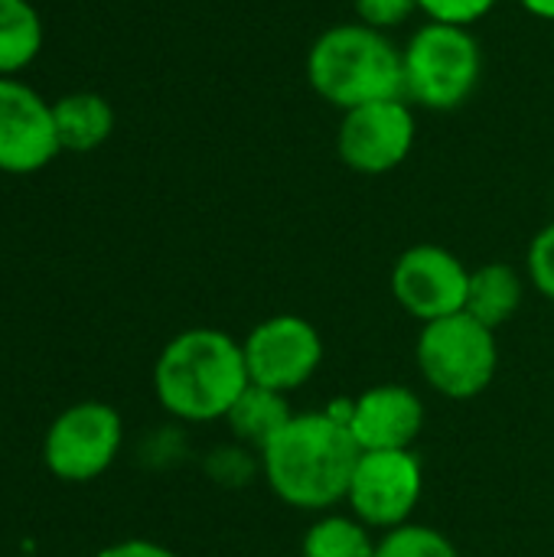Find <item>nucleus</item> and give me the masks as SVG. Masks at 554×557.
<instances>
[{"instance_id":"3","label":"nucleus","mask_w":554,"mask_h":557,"mask_svg":"<svg viewBox=\"0 0 554 557\" xmlns=\"http://www.w3.org/2000/svg\"><path fill=\"white\" fill-rule=\"evenodd\" d=\"M310 88L340 111L369 101L405 98L402 49L389 33L366 23H336L323 29L307 52Z\"/></svg>"},{"instance_id":"7","label":"nucleus","mask_w":554,"mask_h":557,"mask_svg":"<svg viewBox=\"0 0 554 557\" xmlns=\"http://www.w3.org/2000/svg\"><path fill=\"white\" fill-rule=\"evenodd\" d=\"M242 352L251 385L291 395L317 375L323 362V336L310 320L278 313L251 326L242 339Z\"/></svg>"},{"instance_id":"8","label":"nucleus","mask_w":554,"mask_h":557,"mask_svg":"<svg viewBox=\"0 0 554 557\" xmlns=\"http://www.w3.org/2000/svg\"><path fill=\"white\" fill-rule=\"evenodd\" d=\"M121 414L104 401H82L62 411L42 444L46 467L65 483L101 476L121 450Z\"/></svg>"},{"instance_id":"18","label":"nucleus","mask_w":554,"mask_h":557,"mask_svg":"<svg viewBox=\"0 0 554 557\" xmlns=\"http://www.w3.org/2000/svg\"><path fill=\"white\" fill-rule=\"evenodd\" d=\"M376 557H460V552L444 532L408 522L379 539Z\"/></svg>"},{"instance_id":"4","label":"nucleus","mask_w":554,"mask_h":557,"mask_svg":"<svg viewBox=\"0 0 554 557\" xmlns=\"http://www.w3.org/2000/svg\"><path fill=\"white\" fill-rule=\"evenodd\" d=\"M405 98L428 111L467 104L483 75V52L467 26L428 20L402 49Z\"/></svg>"},{"instance_id":"17","label":"nucleus","mask_w":554,"mask_h":557,"mask_svg":"<svg viewBox=\"0 0 554 557\" xmlns=\"http://www.w3.org/2000/svg\"><path fill=\"white\" fill-rule=\"evenodd\" d=\"M379 542L356 516L323 512L304 535L300 557H376Z\"/></svg>"},{"instance_id":"9","label":"nucleus","mask_w":554,"mask_h":557,"mask_svg":"<svg viewBox=\"0 0 554 557\" xmlns=\"http://www.w3.org/2000/svg\"><path fill=\"white\" fill-rule=\"evenodd\" d=\"M415 137H418V121L408 98L369 101L353 111H343L336 153L353 173L382 176L408 160Z\"/></svg>"},{"instance_id":"19","label":"nucleus","mask_w":554,"mask_h":557,"mask_svg":"<svg viewBox=\"0 0 554 557\" xmlns=\"http://www.w3.org/2000/svg\"><path fill=\"white\" fill-rule=\"evenodd\" d=\"M526 274H529V284L554 304V222L532 238L529 255H526Z\"/></svg>"},{"instance_id":"13","label":"nucleus","mask_w":554,"mask_h":557,"mask_svg":"<svg viewBox=\"0 0 554 557\" xmlns=\"http://www.w3.org/2000/svg\"><path fill=\"white\" fill-rule=\"evenodd\" d=\"M522 300H526V281L519 268L506 261H490L470 271L464 313H470L477 323L496 333L506 323H513V317L522 310Z\"/></svg>"},{"instance_id":"23","label":"nucleus","mask_w":554,"mask_h":557,"mask_svg":"<svg viewBox=\"0 0 554 557\" xmlns=\"http://www.w3.org/2000/svg\"><path fill=\"white\" fill-rule=\"evenodd\" d=\"M519 7H522L526 13L539 16V20L554 23V0H519Z\"/></svg>"},{"instance_id":"20","label":"nucleus","mask_w":554,"mask_h":557,"mask_svg":"<svg viewBox=\"0 0 554 557\" xmlns=\"http://www.w3.org/2000/svg\"><path fill=\"white\" fill-rule=\"evenodd\" d=\"M500 0H418L421 13L434 23H451V26H473L483 20Z\"/></svg>"},{"instance_id":"5","label":"nucleus","mask_w":554,"mask_h":557,"mask_svg":"<svg viewBox=\"0 0 554 557\" xmlns=\"http://www.w3.org/2000/svg\"><path fill=\"white\" fill-rule=\"evenodd\" d=\"M415 359L438 395L451 401H473L496 379L500 346L490 326L477 323L470 313H454L421 326Z\"/></svg>"},{"instance_id":"16","label":"nucleus","mask_w":554,"mask_h":557,"mask_svg":"<svg viewBox=\"0 0 554 557\" xmlns=\"http://www.w3.org/2000/svg\"><path fill=\"white\" fill-rule=\"evenodd\" d=\"M42 49V20L29 0H0V78L26 69Z\"/></svg>"},{"instance_id":"11","label":"nucleus","mask_w":554,"mask_h":557,"mask_svg":"<svg viewBox=\"0 0 554 557\" xmlns=\"http://www.w3.org/2000/svg\"><path fill=\"white\" fill-rule=\"evenodd\" d=\"M52 104L29 85L0 78V170L36 173L59 153Z\"/></svg>"},{"instance_id":"22","label":"nucleus","mask_w":554,"mask_h":557,"mask_svg":"<svg viewBox=\"0 0 554 557\" xmlns=\"http://www.w3.org/2000/svg\"><path fill=\"white\" fill-rule=\"evenodd\" d=\"M95 557H176L170 548L157 545V542H144V539H131V542H118L108 545L104 552H98Z\"/></svg>"},{"instance_id":"10","label":"nucleus","mask_w":554,"mask_h":557,"mask_svg":"<svg viewBox=\"0 0 554 557\" xmlns=\"http://www.w3.org/2000/svg\"><path fill=\"white\" fill-rule=\"evenodd\" d=\"M470 268L444 245H411L392 268V297L421 326L464 313Z\"/></svg>"},{"instance_id":"14","label":"nucleus","mask_w":554,"mask_h":557,"mask_svg":"<svg viewBox=\"0 0 554 557\" xmlns=\"http://www.w3.org/2000/svg\"><path fill=\"white\" fill-rule=\"evenodd\" d=\"M52 117H56L59 147L69 153H91L114 131V108L108 104V98L95 91L62 95L52 104Z\"/></svg>"},{"instance_id":"12","label":"nucleus","mask_w":554,"mask_h":557,"mask_svg":"<svg viewBox=\"0 0 554 557\" xmlns=\"http://www.w3.org/2000/svg\"><path fill=\"white\" fill-rule=\"evenodd\" d=\"M424 431V401L408 385H372L353 398L349 434L362 454L411 450Z\"/></svg>"},{"instance_id":"15","label":"nucleus","mask_w":554,"mask_h":557,"mask_svg":"<svg viewBox=\"0 0 554 557\" xmlns=\"http://www.w3.org/2000/svg\"><path fill=\"white\" fill-rule=\"evenodd\" d=\"M294 418L291 411V401L287 395L281 392H271V388H261V385H248L242 392V398L232 405V411L225 414L232 434L251 447H264L287 421Z\"/></svg>"},{"instance_id":"21","label":"nucleus","mask_w":554,"mask_h":557,"mask_svg":"<svg viewBox=\"0 0 554 557\" xmlns=\"http://www.w3.org/2000/svg\"><path fill=\"white\" fill-rule=\"evenodd\" d=\"M353 7H356L359 23L376 26L382 33L402 26L405 20H411L415 10H421L418 0H353Z\"/></svg>"},{"instance_id":"6","label":"nucleus","mask_w":554,"mask_h":557,"mask_svg":"<svg viewBox=\"0 0 554 557\" xmlns=\"http://www.w3.org/2000/svg\"><path fill=\"white\" fill-rule=\"evenodd\" d=\"M424 493V470L415 450H372L359 454L349 480V512L379 532L408 525Z\"/></svg>"},{"instance_id":"2","label":"nucleus","mask_w":554,"mask_h":557,"mask_svg":"<svg viewBox=\"0 0 554 557\" xmlns=\"http://www.w3.org/2000/svg\"><path fill=\"white\" fill-rule=\"evenodd\" d=\"M248 385L242 343L212 326L173 336L153 366L157 401L180 421H225Z\"/></svg>"},{"instance_id":"1","label":"nucleus","mask_w":554,"mask_h":557,"mask_svg":"<svg viewBox=\"0 0 554 557\" xmlns=\"http://www.w3.org/2000/svg\"><path fill=\"white\" fill-rule=\"evenodd\" d=\"M258 454L264 480L284 506L323 516L346 503L362 450L349 428L317 411L294 414Z\"/></svg>"}]
</instances>
